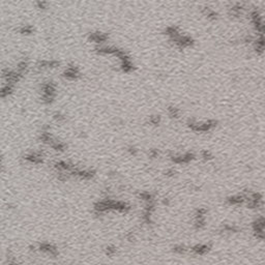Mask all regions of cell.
Wrapping results in <instances>:
<instances>
[{
	"label": "cell",
	"instance_id": "obj_1",
	"mask_svg": "<svg viewBox=\"0 0 265 265\" xmlns=\"http://www.w3.org/2000/svg\"><path fill=\"white\" fill-rule=\"evenodd\" d=\"M42 100L45 104H51L56 95V85L53 82H45L42 84Z\"/></svg>",
	"mask_w": 265,
	"mask_h": 265
},
{
	"label": "cell",
	"instance_id": "obj_2",
	"mask_svg": "<svg viewBox=\"0 0 265 265\" xmlns=\"http://www.w3.org/2000/svg\"><path fill=\"white\" fill-rule=\"evenodd\" d=\"M62 75L65 79H67V80L74 81V80H77V79L80 77V70H79V68L77 67V66L70 65L66 68L64 72H63Z\"/></svg>",
	"mask_w": 265,
	"mask_h": 265
},
{
	"label": "cell",
	"instance_id": "obj_3",
	"mask_svg": "<svg viewBox=\"0 0 265 265\" xmlns=\"http://www.w3.org/2000/svg\"><path fill=\"white\" fill-rule=\"evenodd\" d=\"M89 40L91 42H97V44H102V42H105L107 40H108V35L106 33H102V32H93L89 34Z\"/></svg>",
	"mask_w": 265,
	"mask_h": 265
},
{
	"label": "cell",
	"instance_id": "obj_4",
	"mask_svg": "<svg viewBox=\"0 0 265 265\" xmlns=\"http://www.w3.org/2000/svg\"><path fill=\"white\" fill-rule=\"evenodd\" d=\"M14 87L15 85L12 84H8V83H5V85L0 88V99H5L8 95H10L14 91Z\"/></svg>",
	"mask_w": 265,
	"mask_h": 265
},
{
	"label": "cell",
	"instance_id": "obj_5",
	"mask_svg": "<svg viewBox=\"0 0 265 265\" xmlns=\"http://www.w3.org/2000/svg\"><path fill=\"white\" fill-rule=\"evenodd\" d=\"M38 249H40L42 252H45V253H47V254H50V255H52V256H56L57 254H58L56 247L49 245V243H42V245H40V247H38Z\"/></svg>",
	"mask_w": 265,
	"mask_h": 265
},
{
	"label": "cell",
	"instance_id": "obj_6",
	"mask_svg": "<svg viewBox=\"0 0 265 265\" xmlns=\"http://www.w3.org/2000/svg\"><path fill=\"white\" fill-rule=\"evenodd\" d=\"M242 5L240 4H234L229 10V14L231 17H240L241 16V12H242Z\"/></svg>",
	"mask_w": 265,
	"mask_h": 265
},
{
	"label": "cell",
	"instance_id": "obj_7",
	"mask_svg": "<svg viewBox=\"0 0 265 265\" xmlns=\"http://www.w3.org/2000/svg\"><path fill=\"white\" fill-rule=\"evenodd\" d=\"M193 251L198 255H204L209 251V247L208 245H196L193 247Z\"/></svg>",
	"mask_w": 265,
	"mask_h": 265
},
{
	"label": "cell",
	"instance_id": "obj_8",
	"mask_svg": "<svg viewBox=\"0 0 265 265\" xmlns=\"http://www.w3.org/2000/svg\"><path fill=\"white\" fill-rule=\"evenodd\" d=\"M28 70V62L25 60H22L18 63V66H17V72H19L20 74H22L24 76V74L27 72Z\"/></svg>",
	"mask_w": 265,
	"mask_h": 265
},
{
	"label": "cell",
	"instance_id": "obj_9",
	"mask_svg": "<svg viewBox=\"0 0 265 265\" xmlns=\"http://www.w3.org/2000/svg\"><path fill=\"white\" fill-rule=\"evenodd\" d=\"M204 15H205V17H206L207 19H209V20H215V19L217 18V12H215L213 10H211V8H209V7H205L204 8Z\"/></svg>",
	"mask_w": 265,
	"mask_h": 265
},
{
	"label": "cell",
	"instance_id": "obj_10",
	"mask_svg": "<svg viewBox=\"0 0 265 265\" xmlns=\"http://www.w3.org/2000/svg\"><path fill=\"white\" fill-rule=\"evenodd\" d=\"M33 27L31 26V25H24V26H22L20 29H19V32H20L21 34H31L33 33Z\"/></svg>",
	"mask_w": 265,
	"mask_h": 265
},
{
	"label": "cell",
	"instance_id": "obj_11",
	"mask_svg": "<svg viewBox=\"0 0 265 265\" xmlns=\"http://www.w3.org/2000/svg\"><path fill=\"white\" fill-rule=\"evenodd\" d=\"M49 6L48 2L46 1V0H37V2H36V7L38 8V10H47Z\"/></svg>",
	"mask_w": 265,
	"mask_h": 265
},
{
	"label": "cell",
	"instance_id": "obj_12",
	"mask_svg": "<svg viewBox=\"0 0 265 265\" xmlns=\"http://www.w3.org/2000/svg\"><path fill=\"white\" fill-rule=\"evenodd\" d=\"M168 112L170 114V116L174 117V118H177L179 117V110L177 108H174V107H170L168 108Z\"/></svg>",
	"mask_w": 265,
	"mask_h": 265
},
{
	"label": "cell",
	"instance_id": "obj_13",
	"mask_svg": "<svg viewBox=\"0 0 265 265\" xmlns=\"http://www.w3.org/2000/svg\"><path fill=\"white\" fill-rule=\"evenodd\" d=\"M174 252L175 253H178V254H182L185 252V249H184V247H182V245H177V247H174Z\"/></svg>",
	"mask_w": 265,
	"mask_h": 265
},
{
	"label": "cell",
	"instance_id": "obj_14",
	"mask_svg": "<svg viewBox=\"0 0 265 265\" xmlns=\"http://www.w3.org/2000/svg\"><path fill=\"white\" fill-rule=\"evenodd\" d=\"M54 118H55V120H57V121H63L65 119V117H64V115L60 114V113H55Z\"/></svg>",
	"mask_w": 265,
	"mask_h": 265
},
{
	"label": "cell",
	"instance_id": "obj_15",
	"mask_svg": "<svg viewBox=\"0 0 265 265\" xmlns=\"http://www.w3.org/2000/svg\"><path fill=\"white\" fill-rule=\"evenodd\" d=\"M160 121H161V118H160L159 116H152L150 118V122L152 123V124H159L160 123Z\"/></svg>",
	"mask_w": 265,
	"mask_h": 265
},
{
	"label": "cell",
	"instance_id": "obj_16",
	"mask_svg": "<svg viewBox=\"0 0 265 265\" xmlns=\"http://www.w3.org/2000/svg\"><path fill=\"white\" fill-rule=\"evenodd\" d=\"M116 253V249H115L114 247H107V254H108L109 256H112L113 254Z\"/></svg>",
	"mask_w": 265,
	"mask_h": 265
},
{
	"label": "cell",
	"instance_id": "obj_17",
	"mask_svg": "<svg viewBox=\"0 0 265 265\" xmlns=\"http://www.w3.org/2000/svg\"><path fill=\"white\" fill-rule=\"evenodd\" d=\"M202 157L206 161V160H210L212 159V155L210 154V153L208 152V151H203L202 152Z\"/></svg>",
	"mask_w": 265,
	"mask_h": 265
},
{
	"label": "cell",
	"instance_id": "obj_18",
	"mask_svg": "<svg viewBox=\"0 0 265 265\" xmlns=\"http://www.w3.org/2000/svg\"><path fill=\"white\" fill-rule=\"evenodd\" d=\"M130 152L132 153V154H136V153H137V149L136 148H132V147H131V148H130Z\"/></svg>",
	"mask_w": 265,
	"mask_h": 265
},
{
	"label": "cell",
	"instance_id": "obj_19",
	"mask_svg": "<svg viewBox=\"0 0 265 265\" xmlns=\"http://www.w3.org/2000/svg\"><path fill=\"white\" fill-rule=\"evenodd\" d=\"M151 155H152V157H157V152L155 150H152L151 151Z\"/></svg>",
	"mask_w": 265,
	"mask_h": 265
}]
</instances>
